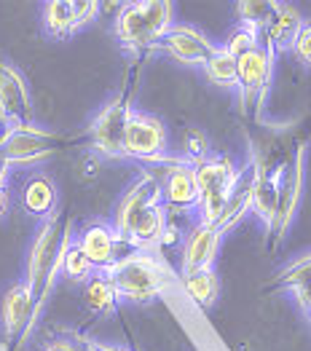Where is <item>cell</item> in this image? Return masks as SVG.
<instances>
[{
  "label": "cell",
  "mask_w": 311,
  "mask_h": 351,
  "mask_svg": "<svg viewBox=\"0 0 311 351\" xmlns=\"http://www.w3.org/2000/svg\"><path fill=\"white\" fill-rule=\"evenodd\" d=\"M277 11V3H263V0H244L236 3V16L242 29H250L257 38L266 32V27L271 25V16Z\"/></svg>",
  "instance_id": "24"
},
{
  "label": "cell",
  "mask_w": 311,
  "mask_h": 351,
  "mask_svg": "<svg viewBox=\"0 0 311 351\" xmlns=\"http://www.w3.org/2000/svg\"><path fill=\"white\" fill-rule=\"evenodd\" d=\"M84 343L91 351H129V349H124V346H113V343H100V341H84Z\"/></svg>",
  "instance_id": "35"
},
{
  "label": "cell",
  "mask_w": 311,
  "mask_h": 351,
  "mask_svg": "<svg viewBox=\"0 0 311 351\" xmlns=\"http://www.w3.org/2000/svg\"><path fill=\"white\" fill-rule=\"evenodd\" d=\"M255 49H260V38L250 32V29H233L231 32V38L226 40V46H223V51H226L228 57H233L236 62L242 57H247V54H253Z\"/></svg>",
  "instance_id": "28"
},
{
  "label": "cell",
  "mask_w": 311,
  "mask_h": 351,
  "mask_svg": "<svg viewBox=\"0 0 311 351\" xmlns=\"http://www.w3.org/2000/svg\"><path fill=\"white\" fill-rule=\"evenodd\" d=\"M8 175H11V167H8V164L3 161V156H0V185H5Z\"/></svg>",
  "instance_id": "37"
},
{
  "label": "cell",
  "mask_w": 311,
  "mask_h": 351,
  "mask_svg": "<svg viewBox=\"0 0 311 351\" xmlns=\"http://www.w3.org/2000/svg\"><path fill=\"white\" fill-rule=\"evenodd\" d=\"M290 49L295 51V57L301 59L306 67H311V22H303V25L298 27Z\"/></svg>",
  "instance_id": "30"
},
{
  "label": "cell",
  "mask_w": 311,
  "mask_h": 351,
  "mask_svg": "<svg viewBox=\"0 0 311 351\" xmlns=\"http://www.w3.org/2000/svg\"><path fill=\"white\" fill-rule=\"evenodd\" d=\"M271 67H274V57L263 46L236 62V73H239L236 88L242 94V110H250L253 105L263 102L271 81Z\"/></svg>",
  "instance_id": "12"
},
{
  "label": "cell",
  "mask_w": 311,
  "mask_h": 351,
  "mask_svg": "<svg viewBox=\"0 0 311 351\" xmlns=\"http://www.w3.org/2000/svg\"><path fill=\"white\" fill-rule=\"evenodd\" d=\"M100 11H102V5L97 0H81V3H76V32L81 27H86V25H91L100 16Z\"/></svg>",
  "instance_id": "31"
},
{
  "label": "cell",
  "mask_w": 311,
  "mask_h": 351,
  "mask_svg": "<svg viewBox=\"0 0 311 351\" xmlns=\"http://www.w3.org/2000/svg\"><path fill=\"white\" fill-rule=\"evenodd\" d=\"M279 182H282V167H277L274 172H266V169L257 164V177H255V193H253V212L257 215V220L266 223L268 228L274 226V215H277Z\"/></svg>",
  "instance_id": "19"
},
{
  "label": "cell",
  "mask_w": 311,
  "mask_h": 351,
  "mask_svg": "<svg viewBox=\"0 0 311 351\" xmlns=\"http://www.w3.org/2000/svg\"><path fill=\"white\" fill-rule=\"evenodd\" d=\"M303 158H306V147L298 145L295 153L282 164V182H279V202H277V215H274V226H271V234H274V244L284 236V231L290 228L292 217H295V209L301 202V193H303Z\"/></svg>",
  "instance_id": "8"
},
{
  "label": "cell",
  "mask_w": 311,
  "mask_h": 351,
  "mask_svg": "<svg viewBox=\"0 0 311 351\" xmlns=\"http://www.w3.org/2000/svg\"><path fill=\"white\" fill-rule=\"evenodd\" d=\"M196 172V185H198V199L201 196H212V193H231V188L236 185L239 177V167L220 153H209L204 158H198L191 164Z\"/></svg>",
  "instance_id": "16"
},
{
  "label": "cell",
  "mask_w": 311,
  "mask_h": 351,
  "mask_svg": "<svg viewBox=\"0 0 311 351\" xmlns=\"http://www.w3.org/2000/svg\"><path fill=\"white\" fill-rule=\"evenodd\" d=\"M54 153H57V137L46 129H38L35 123L16 126L0 147V156L11 169L14 167H35V164L51 158Z\"/></svg>",
  "instance_id": "6"
},
{
  "label": "cell",
  "mask_w": 311,
  "mask_h": 351,
  "mask_svg": "<svg viewBox=\"0 0 311 351\" xmlns=\"http://www.w3.org/2000/svg\"><path fill=\"white\" fill-rule=\"evenodd\" d=\"M180 285L198 308H209L218 300V276H215L212 268H198V271L180 274Z\"/></svg>",
  "instance_id": "21"
},
{
  "label": "cell",
  "mask_w": 311,
  "mask_h": 351,
  "mask_svg": "<svg viewBox=\"0 0 311 351\" xmlns=\"http://www.w3.org/2000/svg\"><path fill=\"white\" fill-rule=\"evenodd\" d=\"M118 293V300L150 303L174 285V271L159 252L132 250L102 271Z\"/></svg>",
  "instance_id": "1"
},
{
  "label": "cell",
  "mask_w": 311,
  "mask_h": 351,
  "mask_svg": "<svg viewBox=\"0 0 311 351\" xmlns=\"http://www.w3.org/2000/svg\"><path fill=\"white\" fill-rule=\"evenodd\" d=\"M11 132H14V126H11L5 118H0V147H3V143L11 137Z\"/></svg>",
  "instance_id": "36"
},
{
  "label": "cell",
  "mask_w": 311,
  "mask_h": 351,
  "mask_svg": "<svg viewBox=\"0 0 311 351\" xmlns=\"http://www.w3.org/2000/svg\"><path fill=\"white\" fill-rule=\"evenodd\" d=\"M124 158L172 167L177 158H170V134L164 121L150 113L132 110L124 129Z\"/></svg>",
  "instance_id": "4"
},
{
  "label": "cell",
  "mask_w": 311,
  "mask_h": 351,
  "mask_svg": "<svg viewBox=\"0 0 311 351\" xmlns=\"http://www.w3.org/2000/svg\"><path fill=\"white\" fill-rule=\"evenodd\" d=\"M204 73H207V78L215 86H223V88H236V81H239L236 59L228 57L223 49H215V54L207 59V64H204Z\"/></svg>",
  "instance_id": "25"
},
{
  "label": "cell",
  "mask_w": 311,
  "mask_h": 351,
  "mask_svg": "<svg viewBox=\"0 0 311 351\" xmlns=\"http://www.w3.org/2000/svg\"><path fill=\"white\" fill-rule=\"evenodd\" d=\"M84 300L94 314H113L115 306H118V293H115V287L111 285V279L102 271H97V274H91L86 279Z\"/></svg>",
  "instance_id": "22"
},
{
  "label": "cell",
  "mask_w": 311,
  "mask_h": 351,
  "mask_svg": "<svg viewBox=\"0 0 311 351\" xmlns=\"http://www.w3.org/2000/svg\"><path fill=\"white\" fill-rule=\"evenodd\" d=\"M0 118H5L14 129L32 123V99L27 81L8 62H0Z\"/></svg>",
  "instance_id": "10"
},
{
  "label": "cell",
  "mask_w": 311,
  "mask_h": 351,
  "mask_svg": "<svg viewBox=\"0 0 311 351\" xmlns=\"http://www.w3.org/2000/svg\"><path fill=\"white\" fill-rule=\"evenodd\" d=\"M8 209H11V191L8 185H0V220L8 215Z\"/></svg>",
  "instance_id": "33"
},
{
  "label": "cell",
  "mask_w": 311,
  "mask_h": 351,
  "mask_svg": "<svg viewBox=\"0 0 311 351\" xmlns=\"http://www.w3.org/2000/svg\"><path fill=\"white\" fill-rule=\"evenodd\" d=\"M156 204H164V202H161V180L153 175L150 169H145V172H140V175L135 177V182L126 188V193H124L121 202L115 204L113 223H111L113 231L126 241L132 226L140 220L150 206H156Z\"/></svg>",
  "instance_id": "5"
},
{
  "label": "cell",
  "mask_w": 311,
  "mask_h": 351,
  "mask_svg": "<svg viewBox=\"0 0 311 351\" xmlns=\"http://www.w3.org/2000/svg\"><path fill=\"white\" fill-rule=\"evenodd\" d=\"M43 27L51 38H67L76 32V3L51 0L43 5Z\"/></svg>",
  "instance_id": "23"
},
{
  "label": "cell",
  "mask_w": 311,
  "mask_h": 351,
  "mask_svg": "<svg viewBox=\"0 0 311 351\" xmlns=\"http://www.w3.org/2000/svg\"><path fill=\"white\" fill-rule=\"evenodd\" d=\"M78 349H81V351H91V349H89V346H86V343H84V341L78 343Z\"/></svg>",
  "instance_id": "38"
},
{
  "label": "cell",
  "mask_w": 311,
  "mask_h": 351,
  "mask_svg": "<svg viewBox=\"0 0 311 351\" xmlns=\"http://www.w3.org/2000/svg\"><path fill=\"white\" fill-rule=\"evenodd\" d=\"M22 204L32 217H51L57 209V182L49 175H32L22 188Z\"/></svg>",
  "instance_id": "20"
},
{
  "label": "cell",
  "mask_w": 311,
  "mask_h": 351,
  "mask_svg": "<svg viewBox=\"0 0 311 351\" xmlns=\"http://www.w3.org/2000/svg\"><path fill=\"white\" fill-rule=\"evenodd\" d=\"M215 43L201 35L196 27H188V25H172L170 32L153 46V51H161L172 57L180 64H194V67H204L207 59L215 54Z\"/></svg>",
  "instance_id": "9"
},
{
  "label": "cell",
  "mask_w": 311,
  "mask_h": 351,
  "mask_svg": "<svg viewBox=\"0 0 311 351\" xmlns=\"http://www.w3.org/2000/svg\"><path fill=\"white\" fill-rule=\"evenodd\" d=\"M59 271L67 276V279H73V282H86L91 274H94V268L91 263L86 261V255L81 252V247L76 244V239L65 247V252H62V263H59Z\"/></svg>",
  "instance_id": "26"
},
{
  "label": "cell",
  "mask_w": 311,
  "mask_h": 351,
  "mask_svg": "<svg viewBox=\"0 0 311 351\" xmlns=\"http://www.w3.org/2000/svg\"><path fill=\"white\" fill-rule=\"evenodd\" d=\"M35 311H38V300H35V293L27 287V282L11 285L0 300V322H3L5 335L8 338L22 335L27 324L32 322Z\"/></svg>",
  "instance_id": "14"
},
{
  "label": "cell",
  "mask_w": 311,
  "mask_h": 351,
  "mask_svg": "<svg viewBox=\"0 0 311 351\" xmlns=\"http://www.w3.org/2000/svg\"><path fill=\"white\" fill-rule=\"evenodd\" d=\"M76 244L81 247V252L86 255V261L91 263L94 271H105L118 261L124 258L126 252H132L126 247V241L113 231V226L108 223H91L86 226L84 231L78 234Z\"/></svg>",
  "instance_id": "11"
},
{
  "label": "cell",
  "mask_w": 311,
  "mask_h": 351,
  "mask_svg": "<svg viewBox=\"0 0 311 351\" xmlns=\"http://www.w3.org/2000/svg\"><path fill=\"white\" fill-rule=\"evenodd\" d=\"M183 153H185V161H188V164H194V161H198V158L209 156L212 150H209L207 134H204L201 129H188L185 137H183Z\"/></svg>",
  "instance_id": "29"
},
{
  "label": "cell",
  "mask_w": 311,
  "mask_h": 351,
  "mask_svg": "<svg viewBox=\"0 0 311 351\" xmlns=\"http://www.w3.org/2000/svg\"><path fill=\"white\" fill-rule=\"evenodd\" d=\"M172 3L164 0H140V3H121L115 14V38L124 51L142 54L153 51V46L170 32L172 22Z\"/></svg>",
  "instance_id": "2"
},
{
  "label": "cell",
  "mask_w": 311,
  "mask_h": 351,
  "mask_svg": "<svg viewBox=\"0 0 311 351\" xmlns=\"http://www.w3.org/2000/svg\"><path fill=\"white\" fill-rule=\"evenodd\" d=\"M220 244V231L207 223H194L185 236H183V265L180 274L185 271H198V268H212V261L218 255Z\"/></svg>",
  "instance_id": "15"
},
{
  "label": "cell",
  "mask_w": 311,
  "mask_h": 351,
  "mask_svg": "<svg viewBox=\"0 0 311 351\" xmlns=\"http://www.w3.org/2000/svg\"><path fill=\"white\" fill-rule=\"evenodd\" d=\"M290 293L295 295L298 306L303 311H311V285H298V287H290Z\"/></svg>",
  "instance_id": "32"
},
{
  "label": "cell",
  "mask_w": 311,
  "mask_h": 351,
  "mask_svg": "<svg viewBox=\"0 0 311 351\" xmlns=\"http://www.w3.org/2000/svg\"><path fill=\"white\" fill-rule=\"evenodd\" d=\"M132 110L135 108L118 97L97 113V118L89 126V143L94 147V153L105 158H124V129H126Z\"/></svg>",
  "instance_id": "7"
},
{
  "label": "cell",
  "mask_w": 311,
  "mask_h": 351,
  "mask_svg": "<svg viewBox=\"0 0 311 351\" xmlns=\"http://www.w3.org/2000/svg\"><path fill=\"white\" fill-rule=\"evenodd\" d=\"M73 241L70 234V223H65L59 215H51L41 223L38 234L30 244V255H27V287L35 293L38 300V308L43 303V298L49 295L54 279L59 274V263H62V252L65 247Z\"/></svg>",
  "instance_id": "3"
},
{
  "label": "cell",
  "mask_w": 311,
  "mask_h": 351,
  "mask_svg": "<svg viewBox=\"0 0 311 351\" xmlns=\"http://www.w3.org/2000/svg\"><path fill=\"white\" fill-rule=\"evenodd\" d=\"M277 282H279V287H287V290L290 287H298V285H311V252L295 258V261H290L279 271Z\"/></svg>",
  "instance_id": "27"
},
{
  "label": "cell",
  "mask_w": 311,
  "mask_h": 351,
  "mask_svg": "<svg viewBox=\"0 0 311 351\" xmlns=\"http://www.w3.org/2000/svg\"><path fill=\"white\" fill-rule=\"evenodd\" d=\"M43 351H81V349H78V343H73V341H54V343H49Z\"/></svg>",
  "instance_id": "34"
},
{
  "label": "cell",
  "mask_w": 311,
  "mask_h": 351,
  "mask_svg": "<svg viewBox=\"0 0 311 351\" xmlns=\"http://www.w3.org/2000/svg\"><path fill=\"white\" fill-rule=\"evenodd\" d=\"M301 25H303V16H301V11H298L295 5H290V3H277V11H274V16H271V25L260 35L263 49H266L271 57L287 51V49L292 46V38H295V32H298Z\"/></svg>",
  "instance_id": "18"
},
{
  "label": "cell",
  "mask_w": 311,
  "mask_h": 351,
  "mask_svg": "<svg viewBox=\"0 0 311 351\" xmlns=\"http://www.w3.org/2000/svg\"><path fill=\"white\" fill-rule=\"evenodd\" d=\"M309 317H311V311H309Z\"/></svg>",
  "instance_id": "39"
},
{
  "label": "cell",
  "mask_w": 311,
  "mask_h": 351,
  "mask_svg": "<svg viewBox=\"0 0 311 351\" xmlns=\"http://www.w3.org/2000/svg\"><path fill=\"white\" fill-rule=\"evenodd\" d=\"M255 177H257V161L247 164L244 169H239L236 177V185L231 188V196H228V204L223 209V217L218 223V231L220 236L228 234L233 226H239L247 212H253V193H255Z\"/></svg>",
  "instance_id": "17"
},
{
  "label": "cell",
  "mask_w": 311,
  "mask_h": 351,
  "mask_svg": "<svg viewBox=\"0 0 311 351\" xmlns=\"http://www.w3.org/2000/svg\"><path fill=\"white\" fill-rule=\"evenodd\" d=\"M161 202L167 209H177V212H191L198 204V185L196 172L188 161H174L167 167V175L161 180Z\"/></svg>",
  "instance_id": "13"
}]
</instances>
